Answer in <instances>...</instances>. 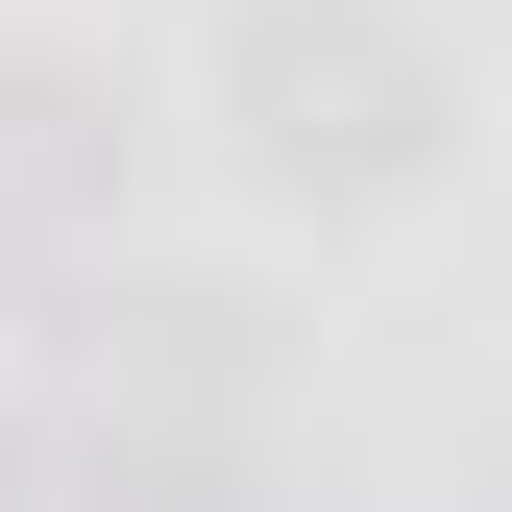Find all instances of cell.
Instances as JSON below:
<instances>
[{"label":"cell","instance_id":"obj_1","mask_svg":"<svg viewBox=\"0 0 512 512\" xmlns=\"http://www.w3.org/2000/svg\"><path fill=\"white\" fill-rule=\"evenodd\" d=\"M439 122H464V74L415 0H269L244 25V171L269 196H415Z\"/></svg>","mask_w":512,"mask_h":512},{"label":"cell","instance_id":"obj_2","mask_svg":"<svg viewBox=\"0 0 512 512\" xmlns=\"http://www.w3.org/2000/svg\"><path fill=\"white\" fill-rule=\"evenodd\" d=\"M244 391H269V342H244V293H122L74 342V415L122 439V464H220Z\"/></svg>","mask_w":512,"mask_h":512},{"label":"cell","instance_id":"obj_3","mask_svg":"<svg viewBox=\"0 0 512 512\" xmlns=\"http://www.w3.org/2000/svg\"><path fill=\"white\" fill-rule=\"evenodd\" d=\"M98 196H122V98L74 74V49H0V244H49Z\"/></svg>","mask_w":512,"mask_h":512},{"label":"cell","instance_id":"obj_4","mask_svg":"<svg viewBox=\"0 0 512 512\" xmlns=\"http://www.w3.org/2000/svg\"><path fill=\"white\" fill-rule=\"evenodd\" d=\"M0 488H25V439H0Z\"/></svg>","mask_w":512,"mask_h":512}]
</instances>
